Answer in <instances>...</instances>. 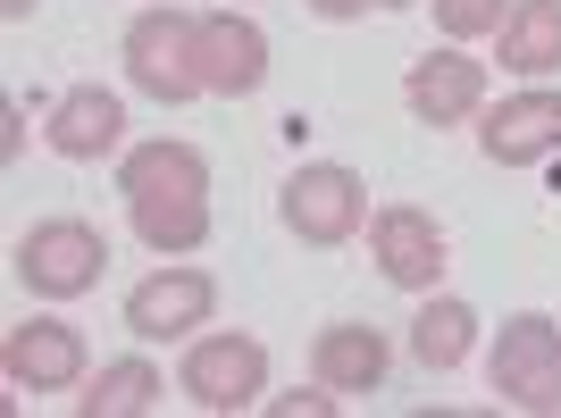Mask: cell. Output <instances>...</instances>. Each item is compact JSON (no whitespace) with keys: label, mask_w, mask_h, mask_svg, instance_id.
I'll return each instance as SVG.
<instances>
[{"label":"cell","mask_w":561,"mask_h":418,"mask_svg":"<svg viewBox=\"0 0 561 418\" xmlns=\"http://www.w3.org/2000/svg\"><path fill=\"white\" fill-rule=\"evenodd\" d=\"M503 68L512 76H553L561 68V0H519L503 18Z\"/></svg>","instance_id":"15"},{"label":"cell","mask_w":561,"mask_h":418,"mask_svg":"<svg viewBox=\"0 0 561 418\" xmlns=\"http://www.w3.org/2000/svg\"><path fill=\"white\" fill-rule=\"evenodd\" d=\"M478 142H486L494 167H537L561 151V93H512L503 109L478 126Z\"/></svg>","instance_id":"12"},{"label":"cell","mask_w":561,"mask_h":418,"mask_svg":"<svg viewBox=\"0 0 561 418\" xmlns=\"http://www.w3.org/2000/svg\"><path fill=\"white\" fill-rule=\"evenodd\" d=\"M101 268H110V243H101V227H84V218H34V227L18 234V285L34 302L93 293Z\"/></svg>","instance_id":"3"},{"label":"cell","mask_w":561,"mask_h":418,"mask_svg":"<svg viewBox=\"0 0 561 418\" xmlns=\"http://www.w3.org/2000/svg\"><path fill=\"white\" fill-rule=\"evenodd\" d=\"M126 84L135 93H151L160 109H176V101L202 93V18H185V9H142L135 25H126Z\"/></svg>","instance_id":"2"},{"label":"cell","mask_w":561,"mask_h":418,"mask_svg":"<svg viewBox=\"0 0 561 418\" xmlns=\"http://www.w3.org/2000/svg\"><path fill=\"white\" fill-rule=\"evenodd\" d=\"M176 385H185L202 410H252V402L268 394V351H260L252 335H202V344L185 351Z\"/></svg>","instance_id":"6"},{"label":"cell","mask_w":561,"mask_h":418,"mask_svg":"<svg viewBox=\"0 0 561 418\" xmlns=\"http://www.w3.org/2000/svg\"><path fill=\"white\" fill-rule=\"evenodd\" d=\"M310 369H319V385H335V394H377V385H386V335H377V326H319Z\"/></svg>","instance_id":"14"},{"label":"cell","mask_w":561,"mask_h":418,"mask_svg":"<svg viewBox=\"0 0 561 418\" xmlns=\"http://www.w3.org/2000/svg\"><path fill=\"white\" fill-rule=\"evenodd\" d=\"M310 9H319V18H360L369 0H310Z\"/></svg>","instance_id":"20"},{"label":"cell","mask_w":561,"mask_h":418,"mask_svg":"<svg viewBox=\"0 0 561 418\" xmlns=\"http://www.w3.org/2000/svg\"><path fill=\"white\" fill-rule=\"evenodd\" d=\"M151 402H160V369L151 360H110L93 376V394H76V410L84 418H142Z\"/></svg>","instance_id":"17"},{"label":"cell","mask_w":561,"mask_h":418,"mask_svg":"<svg viewBox=\"0 0 561 418\" xmlns=\"http://www.w3.org/2000/svg\"><path fill=\"white\" fill-rule=\"evenodd\" d=\"M402 101H411L420 126H461V117L486 109V68H478L469 50H427V59H411V76H402Z\"/></svg>","instance_id":"10"},{"label":"cell","mask_w":561,"mask_h":418,"mask_svg":"<svg viewBox=\"0 0 561 418\" xmlns=\"http://www.w3.org/2000/svg\"><path fill=\"white\" fill-rule=\"evenodd\" d=\"M377 9H411V0H377Z\"/></svg>","instance_id":"22"},{"label":"cell","mask_w":561,"mask_h":418,"mask_svg":"<svg viewBox=\"0 0 561 418\" xmlns=\"http://www.w3.org/2000/svg\"><path fill=\"white\" fill-rule=\"evenodd\" d=\"M369 259L386 268V285H402V293H436V277H445V227L427 218V209L394 201L369 218Z\"/></svg>","instance_id":"7"},{"label":"cell","mask_w":561,"mask_h":418,"mask_svg":"<svg viewBox=\"0 0 561 418\" xmlns=\"http://www.w3.org/2000/svg\"><path fill=\"white\" fill-rule=\"evenodd\" d=\"M0 369H9L18 394H68L76 376H84V335L68 318H25L0 344Z\"/></svg>","instance_id":"9"},{"label":"cell","mask_w":561,"mask_h":418,"mask_svg":"<svg viewBox=\"0 0 561 418\" xmlns=\"http://www.w3.org/2000/svg\"><path fill=\"white\" fill-rule=\"evenodd\" d=\"M486 376H494V394L512 402V410H561V326L545 318V310L503 318Z\"/></svg>","instance_id":"4"},{"label":"cell","mask_w":561,"mask_h":418,"mask_svg":"<svg viewBox=\"0 0 561 418\" xmlns=\"http://www.w3.org/2000/svg\"><path fill=\"white\" fill-rule=\"evenodd\" d=\"M117 135H126V101H117L110 84L59 93L50 101V126H43V142L59 151V160H101V151H117Z\"/></svg>","instance_id":"13"},{"label":"cell","mask_w":561,"mask_h":418,"mask_svg":"<svg viewBox=\"0 0 561 418\" xmlns=\"http://www.w3.org/2000/svg\"><path fill=\"white\" fill-rule=\"evenodd\" d=\"M25 9H34V0H0V18H25Z\"/></svg>","instance_id":"21"},{"label":"cell","mask_w":561,"mask_h":418,"mask_svg":"<svg viewBox=\"0 0 561 418\" xmlns=\"http://www.w3.org/2000/svg\"><path fill=\"white\" fill-rule=\"evenodd\" d=\"M469 344H478V310L469 302H427L420 318H411V360H420V369H461L469 360Z\"/></svg>","instance_id":"16"},{"label":"cell","mask_w":561,"mask_h":418,"mask_svg":"<svg viewBox=\"0 0 561 418\" xmlns=\"http://www.w3.org/2000/svg\"><path fill=\"white\" fill-rule=\"evenodd\" d=\"M117 193H126V218L151 252H202L210 243V160L193 142H135L126 167H117Z\"/></svg>","instance_id":"1"},{"label":"cell","mask_w":561,"mask_h":418,"mask_svg":"<svg viewBox=\"0 0 561 418\" xmlns=\"http://www.w3.org/2000/svg\"><path fill=\"white\" fill-rule=\"evenodd\" d=\"M210 310H218V285L202 277V268H160V277H142L135 293H126V335L176 344L193 326H210Z\"/></svg>","instance_id":"8"},{"label":"cell","mask_w":561,"mask_h":418,"mask_svg":"<svg viewBox=\"0 0 561 418\" xmlns=\"http://www.w3.org/2000/svg\"><path fill=\"white\" fill-rule=\"evenodd\" d=\"M360 218H369V185L352 176V167H335V160H310V167H294V185H285V227L302 234V243H352L360 234Z\"/></svg>","instance_id":"5"},{"label":"cell","mask_w":561,"mask_h":418,"mask_svg":"<svg viewBox=\"0 0 561 418\" xmlns=\"http://www.w3.org/2000/svg\"><path fill=\"white\" fill-rule=\"evenodd\" d=\"M268 84V34H260L243 9H218V18H202V93H260Z\"/></svg>","instance_id":"11"},{"label":"cell","mask_w":561,"mask_h":418,"mask_svg":"<svg viewBox=\"0 0 561 418\" xmlns=\"http://www.w3.org/2000/svg\"><path fill=\"white\" fill-rule=\"evenodd\" d=\"M277 410H285V418H302V410H310V418H328V410H335V385H328V394H285Z\"/></svg>","instance_id":"19"},{"label":"cell","mask_w":561,"mask_h":418,"mask_svg":"<svg viewBox=\"0 0 561 418\" xmlns=\"http://www.w3.org/2000/svg\"><path fill=\"white\" fill-rule=\"evenodd\" d=\"M503 0H436V25H445L453 43H478V34H503Z\"/></svg>","instance_id":"18"}]
</instances>
